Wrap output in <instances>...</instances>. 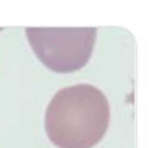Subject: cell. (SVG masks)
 <instances>
[{
  "label": "cell",
  "instance_id": "7a4b0ae2",
  "mask_svg": "<svg viewBox=\"0 0 152 148\" xmlns=\"http://www.w3.org/2000/svg\"><path fill=\"white\" fill-rule=\"evenodd\" d=\"M37 59L56 73L77 72L88 64L96 42V27H26Z\"/></svg>",
  "mask_w": 152,
  "mask_h": 148
},
{
  "label": "cell",
  "instance_id": "6da1fadb",
  "mask_svg": "<svg viewBox=\"0 0 152 148\" xmlns=\"http://www.w3.org/2000/svg\"><path fill=\"white\" fill-rule=\"evenodd\" d=\"M109 123L107 97L88 83L61 88L45 112V132L58 148H93L104 139Z\"/></svg>",
  "mask_w": 152,
  "mask_h": 148
}]
</instances>
